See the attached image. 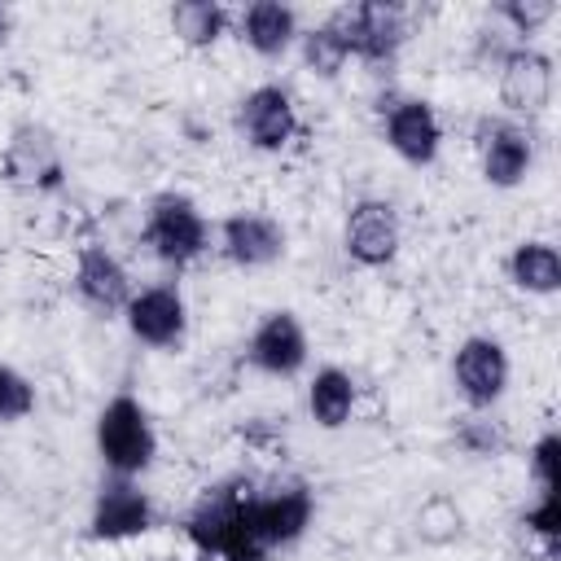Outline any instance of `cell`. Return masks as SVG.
<instances>
[{"mask_svg": "<svg viewBox=\"0 0 561 561\" xmlns=\"http://www.w3.org/2000/svg\"><path fill=\"white\" fill-rule=\"evenodd\" d=\"M342 250L355 267H390L403 250V219L386 197H359L342 219Z\"/></svg>", "mask_w": 561, "mask_h": 561, "instance_id": "obj_11", "label": "cell"}, {"mask_svg": "<svg viewBox=\"0 0 561 561\" xmlns=\"http://www.w3.org/2000/svg\"><path fill=\"white\" fill-rule=\"evenodd\" d=\"M140 241L149 245V254L171 267L184 272L188 263H197L210 250V224L202 215V206L180 193V188H162L149 197L145 206V224H140Z\"/></svg>", "mask_w": 561, "mask_h": 561, "instance_id": "obj_3", "label": "cell"}, {"mask_svg": "<svg viewBox=\"0 0 561 561\" xmlns=\"http://www.w3.org/2000/svg\"><path fill=\"white\" fill-rule=\"evenodd\" d=\"M167 26L184 48H215L232 31V13L219 0H175Z\"/></svg>", "mask_w": 561, "mask_h": 561, "instance_id": "obj_21", "label": "cell"}, {"mask_svg": "<svg viewBox=\"0 0 561 561\" xmlns=\"http://www.w3.org/2000/svg\"><path fill=\"white\" fill-rule=\"evenodd\" d=\"M123 324L131 333V342L149 346V351H180L188 337V302L184 289L175 280H153L140 285L127 307H123Z\"/></svg>", "mask_w": 561, "mask_h": 561, "instance_id": "obj_9", "label": "cell"}, {"mask_svg": "<svg viewBox=\"0 0 561 561\" xmlns=\"http://www.w3.org/2000/svg\"><path fill=\"white\" fill-rule=\"evenodd\" d=\"M92 447L105 473L114 478H140L158 460V430L149 408L136 394H114L101 403L92 425Z\"/></svg>", "mask_w": 561, "mask_h": 561, "instance_id": "obj_2", "label": "cell"}, {"mask_svg": "<svg viewBox=\"0 0 561 561\" xmlns=\"http://www.w3.org/2000/svg\"><path fill=\"white\" fill-rule=\"evenodd\" d=\"M513 386V355L491 333H469L451 351V390L469 412H491Z\"/></svg>", "mask_w": 561, "mask_h": 561, "instance_id": "obj_5", "label": "cell"}, {"mask_svg": "<svg viewBox=\"0 0 561 561\" xmlns=\"http://www.w3.org/2000/svg\"><path fill=\"white\" fill-rule=\"evenodd\" d=\"M298 61H302V70L307 75H316V79H337L346 66H351V53H346V44L337 39V31L329 26V22H316V26H307L302 35H298Z\"/></svg>", "mask_w": 561, "mask_h": 561, "instance_id": "obj_22", "label": "cell"}, {"mask_svg": "<svg viewBox=\"0 0 561 561\" xmlns=\"http://www.w3.org/2000/svg\"><path fill=\"white\" fill-rule=\"evenodd\" d=\"M153 526H158L153 495L136 478L105 473V482L96 486L92 508H88V539L92 543H131V539L149 535Z\"/></svg>", "mask_w": 561, "mask_h": 561, "instance_id": "obj_7", "label": "cell"}, {"mask_svg": "<svg viewBox=\"0 0 561 561\" xmlns=\"http://www.w3.org/2000/svg\"><path fill=\"white\" fill-rule=\"evenodd\" d=\"M9 35H13V9L0 4V44H9Z\"/></svg>", "mask_w": 561, "mask_h": 561, "instance_id": "obj_29", "label": "cell"}, {"mask_svg": "<svg viewBox=\"0 0 561 561\" xmlns=\"http://www.w3.org/2000/svg\"><path fill=\"white\" fill-rule=\"evenodd\" d=\"M245 359L263 377H280V381L298 377L311 359V337H307V324L298 320V311H289V307L267 311L245 337Z\"/></svg>", "mask_w": 561, "mask_h": 561, "instance_id": "obj_14", "label": "cell"}, {"mask_svg": "<svg viewBox=\"0 0 561 561\" xmlns=\"http://www.w3.org/2000/svg\"><path fill=\"white\" fill-rule=\"evenodd\" d=\"M0 175L26 193H57L66 184V158L44 123H18L0 153Z\"/></svg>", "mask_w": 561, "mask_h": 561, "instance_id": "obj_12", "label": "cell"}, {"mask_svg": "<svg viewBox=\"0 0 561 561\" xmlns=\"http://www.w3.org/2000/svg\"><path fill=\"white\" fill-rule=\"evenodd\" d=\"M504 272L513 280V289H522L526 298H552L561 289V250L543 237H522L508 250Z\"/></svg>", "mask_w": 561, "mask_h": 561, "instance_id": "obj_20", "label": "cell"}, {"mask_svg": "<svg viewBox=\"0 0 561 561\" xmlns=\"http://www.w3.org/2000/svg\"><path fill=\"white\" fill-rule=\"evenodd\" d=\"M381 140L408 167H434L443 153V118L425 96H381Z\"/></svg>", "mask_w": 561, "mask_h": 561, "instance_id": "obj_10", "label": "cell"}, {"mask_svg": "<svg viewBox=\"0 0 561 561\" xmlns=\"http://www.w3.org/2000/svg\"><path fill=\"white\" fill-rule=\"evenodd\" d=\"M316 517V495L302 478H276L254 486V522L267 539V548H294Z\"/></svg>", "mask_w": 561, "mask_h": 561, "instance_id": "obj_17", "label": "cell"}, {"mask_svg": "<svg viewBox=\"0 0 561 561\" xmlns=\"http://www.w3.org/2000/svg\"><path fill=\"white\" fill-rule=\"evenodd\" d=\"M70 289H75V298H79L92 316H101V320L123 316L127 298L136 294L127 263H123L105 241H88V245H79V254H75V272H70Z\"/></svg>", "mask_w": 561, "mask_h": 561, "instance_id": "obj_15", "label": "cell"}, {"mask_svg": "<svg viewBox=\"0 0 561 561\" xmlns=\"http://www.w3.org/2000/svg\"><path fill=\"white\" fill-rule=\"evenodd\" d=\"M495 92L508 118H539L557 96V70L552 57L535 44H513L495 61Z\"/></svg>", "mask_w": 561, "mask_h": 561, "instance_id": "obj_8", "label": "cell"}, {"mask_svg": "<svg viewBox=\"0 0 561 561\" xmlns=\"http://www.w3.org/2000/svg\"><path fill=\"white\" fill-rule=\"evenodd\" d=\"M491 18L504 26V35L513 44H530V35H539L557 18V4L552 0H500L491 9Z\"/></svg>", "mask_w": 561, "mask_h": 561, "instance_id": "obj_24", "label": "cell"}, {"mask_svg": "<svg viewBox=\"0 0 561 561\" xmlns=\"http://www.w3.org/2000/svg\"><path fill=\"white\" fill-rule=\"evenodd\" d=\"M232 26H237V39H241L254 57H263V61L289 57L294 44H298V35H302L298 9L285 4V0H254V4H245V9L232 18Z\"/></svg>", "mask_w": 561, "mask_h": 561, "instance_id": "obj_18", "label": "cell"}, {"mask_svg": "<svg viewBox=\"0 0 561 561\" xmlns=\"http://www.w3.org/2000/svg\"><path fill=\"white\" fill-rule=\"evenodd\" d=\"M324 22L346 44L351 61H364V66H394V57L403 53V44L412 39L408 9L403 4H390V0L337 4V9L324 13Z\"/></svg>", "mask_w": 561, "mask_h": 561, "instance_id": "obj_4", "label": "cell"}, {"mask_svg": "<svg viewBox=\"0 0 561 561\" xmlns=\"http://www.w3.org/2000/svg\"><path fill=\"white\" fill-rule=\"evenodd\" d=\"M35 381L13 368V364H0V425H18L35 412Z\"/></svg>", "mask_w": 561, "mask_h": 561, "instance_id": "obj_27", "label": "cell"}, {"mask_svg": "<svg viewBox=\"0 0 561 561\" xmlns=\"http://www.w3.org/2000/svg\"><path fill=\"white\" fill-rule=\"evenodd\" d=\"M254 478H219L210 482L184 513L180 530L202 561H267L272 548L254 522Z\"/></svg>", "mask_w": 561, "mask_h": 561, "instance_id": "obj_1", "label": "cell"}, {"mask_svg": "<svg viewBox=\"0 0 561 561\" xmlns=\"http://www.w3.org/2000/svg\"><path fill=\"white\" fill-rule=\"evenodd\" d=\"M355 408H359V381L346 368L320 364L307 377V416L320 430H346L355 421Z\"/></svg>", "mask_w": 561, "mask_h": 561, "instance_id": "obj_19", "label": "cell"}, {"mask_svg": "<svg viewBox=\"0 0 561 561\" xmlns=\"http://www.w3.org/2000/svg\"><path fill=\"white\" fill-rule=\"evenodd\" d=\"M451 438H456V447H460L465 456H473V460H495V456L508 451V430H504L491 412H469V416H460L456 430H451Z\"/></svg>", "mask_w": 561, "mask_h": 561, "instance_id": "obj_23", "label": "cell"}, {"mask_svg": "<svg viewBox=\"0 0 561 561\" xmlns=\"http://www.w3.org/2000/svg\"><path fill=\"white\" fill-rule=\"evenodd\" d=\"M215 241H219V254H224L232 267H245V272L272 267V263H280L285 250H289L285 224H280L276 215H267V210H232V215L219 224Z\"/></svg>", "mask_w": 561, "mask_h": 561, "instance_id": "obj_16", "label": "cell"}, {"mask_svg": "<svg viewBox=\"0 0 561 561\" xmlns=\"http://www.w3.org/2000/svg\"><path fill=\"white\" fill-rule=\"evenodd\" d=\"M473 153H478V175L508 193L522 188L530 167H535V131L508 114H482L473 123Z\"/></svg>", "mask_w": 561, "mask_h": 561, "instance_id": "obj_6", "label": "cell"}, {"mask_svg": "<svg viewBox=\"0 0 561 561\" xmlns=\"http://www.w3.org/2000/svg\"><path fill=\"white\" fill-rule=\"evenodd\" d=\"M526 535H535L543 543V552L552 557L561 543V491H535V504H526L522 513Z\"/></svg>", "mask_w": 561, "mask_h": 561, "instance_id": "obj_26", "label": "cell"}, {"mask_svg": "<svg viewBox=\"0 0 561 561\" xmlns=\"http://www.w3.org/2000/svg\"><path fill=\"white\" fill-rule=\"evenodd\" d=\"M298 105L294 92L280 83H254L237 101V136L259 153H280L298 136Z\"/></svg>", "mask_w": 561, "mask_h": 561, "instance_id": "obj_13", "label": "cell"}, {"mask_svg": "<svg viewBox=\"0 0 561 561\" xmlns=\"http://www.w3.org/2000/svg\"><path fill=\"white\" fill-rule=\"evenodd\" d=\"M460 530H465V517H460L456 500L434 495V500H425V504L416 508V539H425V543L443 548V543L460 539Z\"/></svg>", "mask_w": 561, "mask_h": 561, "instance_id": "obj_25", "label": "cell"}, {"mask_svg": "<svg viewBox=\"0 0 561 561\" xmlns=\"http://www.w3.org/2000/svg\"><path fill=\"white\" fill-rule=\"evenodd\" d=\"M526 465H530L535 491H561V434H557V430H543V434L530 443Z\"/></svg>", "mask_w": 561, "mask_h": 561, "instance_id": "obj_28", "label": "cell"}]
</instances>
